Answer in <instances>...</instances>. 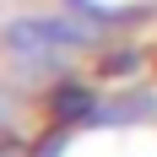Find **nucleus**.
<instances>
[{
	"mask_svg": "<svg viewBox=\"0 0 157 157\" xmlns=\"http://www.w3.org/2000/svg\"><path fill=\"white\" fill-rule=\"evenodd\" d=\"M87 44V33L76 22H60V16H22V22H6V49H11L16 60L27 65H49L71 54V49Z\"/></svg>",
	"mask_w": 157,
	"mask_h": 157,
	"instance_id": "obj_1",
	"label": "nucleus"
},
{
	"mask_svg": "<svg viewBox=\"0 0 157 157\" xmlns=\"http://www.w3.org/2000/svg\"><path fill=\"white\" fill-rule=\"evenodd\" d=\"M54 114H87V92H81V87L54 92Z\"/></svg>",
	"mask_w": 157,
	"mask_h": 157,
	"instance_id": "obj_2",
	"label": "nucleus"
},
{
	"mask_svg": "<svg viewBox=\"0 0 157 157\" xmlns=\"http://www.w3.org/2000/svg\"><path fill=\"white\" fill-rule=\"evenodd\" d=\"M6 119H11V98L0 92V125H6Z\"/></svg>",
	"mask_w": 157,
	"mask_h": 157,
	"instance_id": "obj_3",
	"label": "nucleus"
}]
</instances>
